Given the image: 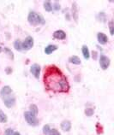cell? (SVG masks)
Masks as SVG:
<instances>
[{
	"label": "cell",
	"instance_id": "cell-15",
	"mask_svg": "<svg viewBox=\"0 0 114 135\" xmlns=\"http://www.w3.org/2000/svg\"><path fill=\"white\" fill-rule=\"evenodd\" d=\"M44 8L46 10V11H52V4L51 3V2H49V1H46L44 3Z\"/></svg>",
	"mask_w": 114,
	"mask_h": 135
},
{
	"label": "cell",
	"instance_id": "cell-21",
	"mask_svg": "<svg viewBox=\"0 0 114 135\" xmlns=\"http://www.w3.org/2000/svg\"><path fill=\"white\" fill-rule=\"evenodd\" d=\"M94 109H92V108H88L86 110H85V114L88 115V116H91L94 115Z\"/></svg>",
	"mask_w": 114,
	"mask_h": 135
},
{
	"label": "cell",
	"instance_id": "cell-12",
	"mask_svg": "<svg viewBox=\"0 0 114 135\" xmlns=\"http://www.w3.org/2000/svg\"><path fill=\"white\" fill-rule=\"evenodd\" d=\"M57 49H58V46H57V45H47L45 47V54H47V55L52 54V53L53 51H55Z\"/></svg>",
	"mask_w": 114,
	"mask_h": 135
},
{
	"label": "cell",
	"instance_id": "cell-8",
	"mask_svg": "<svg viewBox=\"0 0 114 135\" xmlns=\"http://www.w3.org/2000/svg\"><path fill=\"white\" fill-rule=\"evenodd\" d=\"M53 37L57 40H65L66 38V33H65V31L63 30H57L54 32V33H53Z\"/></svg>",
	"mask_w": 114,
	"mask_h": 135
},
{
	"label": "cell",
	"instance_id": "cell-25",
	"mask_svg": "<svg viewBox=\"0 0 114 135\" xmlns=\"http://www.w3.org/2000/svg\"><path fill=\"white\" fill-rule=\"evenodd\" d=\"M54 8L55 10H59L60 9V5L58 4V3L55 2L54 3V5H52V9Z\"/></svg>",
	"mask_w": 114,
	"mask_h": 135
},
{
	"label": "cell",
	"instance_id": "cell-9",
	"mask_svg": "<svg viewBox=\"0 0 114 135\" xmlns=\"http://www.w3.org/2000/svg\"><path fill=\"white\" fill-rule=\"evenodd\" d=\"M12 93V89L10 88L9 86H3L1 91H0V95L1 97H7V96H10V94Z\"/></svg>",
	"mask_w": 114,
	"mask_h": 135
},
{
	"label": "cell",
	"instance_id": "cell-18",
	"mask_svg": "<svg viewBox=\"0 0 114 135\" xmlns=\"http://www.w3.org/2000/svg\"><path fill=\"white\" fill-rule=\"evenodd\" d=\"M32 114H34V115H37L38 114V108L35 104H31L30 105V110H29Z\"/></svg>",
	"mask_w": 114,
	"mask_h": 135
},
{
	"label": "cell",
	"instance_id": "cell-6",
	"mask_svg": "<svg viewBox=\"0 0 114 135\" xmlns=\"http://www.w3.org/2000/svg\"><path fill=\"white\" fill-rule=\"evenodd\" d=\"M30 72L35 78H36V79H39V77H40V65L36 64V63H35V64H33L30 68Z\"/></svg>",
	"mask_w": 114,
	"mask_h": 135
},
{
	"label": "cell",
	"instance_id": "cell-10",
	"mask_svg": "<svg viewBox=\"0 0 114 135\" xmlns=\"http://www.w3.org/2000/svg\"><path fill=\"white\" fill-rule=\"evenodd\" d=\"M97 38H98L99 43L101 44V45H105V44L107 43V41H108L107 36H106V35L105 33H99L97 34Z\"/></svg>",
	"mask_w": 114,
	"mask_h": 135
},
{
	"label": "cell",
	"instance_id": "cell-23",
	"mask_svg": "<svg viewBox=\"0 0 114 135\" xmlns=\"http://www.w3.org/2000/svg\"><path fill=\"white\" fill-rule=\"evenodd\" d=\"M13 133H14V131L11 128H8L7 130H5V133H4L5 135H13Z\"/></svg>",
	"mask_w": 114,
	"mask_h": 135
},
{
	"label": "cell",
	"instance_id": "cell-13",
	"mask_svg": "<svg viewBox=\"0 0 114 135\" xmlns=\"http://www.w3.org/2000/svg\"><path fill=\"white\" fill-rule=\"evenodd\" d=\"M69 62L73 63V64H76V65L81 64V59L76 56H71V57H70Z\"/></svg>",
	"mask_w": 114,
	"mask_h": 135
},
{
	"label": "cell",
	"instance_id": "cell-14",
	"mask_svg": "<svg viewBox=\"0 0 114 135\" xmlns=\"http://www.w3.org/2000/svg\"><path fill=\"white\" fill-rule=\"evenodd\" d=\"M81 51H83V56L85 59H88L90 56V54H89V50L87 47L86 45H83V49H81Z\"/></svg>",
	"mask_w": 114,
	"mask_h": 135
},
{
	"label": "cell",
	"instance_id": "cell-20",
	"mask_svg": "<svg viewBox=\"0 0 114 135\" xmlns=\"http://www.w3.org/2000/svg\"><path fill=\"white\" fill-rule=\"evenodd\" d=\"M50 131H51V128H50V126L49 125H45L43 127V133L45 135H48Z\"/></svg>",
	"mask_w": 114,
	"mask_h": 135
},
{
	"label": "cell",
	"instance_id": "cell-4",
	"mask_svg": "<svg viewBox=\"0 0 114 135\" xmlns=\"http://www.w3.org/2000/svg\"><path fill=\"white\" fill-rule=\"evenodd\" d=\"M34 45V38L31 36H28L26 38L24 42H22V51H28V50H30Z\"/></svg>",
	"mask_w": 114,
	"mask_h": 135
},
{
	"label": "cell",
	"instance_id": "cell-22",
	"mask_svg": "<svg viewBox=\"0 0 114 135\" xmlns=\"http://www.w3.org/2000/svg\"><path fill=\"white\" fill-rule=\"evenodd\" d=\"M48 135H61L59 133V132L58 130L56 129H51V131H50V133Z\"/></svg>",
	"mask_w": 114,
	"mask_h": 135
},
{
	"label": "cell",
	"instance_id": "cell-2",
	"mask_svg": "<svg viewBox=\"0 0 114 135\" xmlns=\"http://www.w3.org/2000/svg\"><path fill=\"white\" fill-rule=\"evenodd\" d=\"M28 22L31 25H33V26H36V25H40V24H45L44 17L41 15H40V14L35 13L34 11H31L28 14Z\"/></svg>",
	"mask_w": 114,
	"mask_h": 135
},
{
	"label": "cell",
	"instance_id": "cell-16",
	"mask_svg": "<svg viewBox=\"0 0 114 135\" xmlns=\"http://www.w3.org/2000/svg\"><path fill=\"white\" fill-rule=\"evenodd\" d=\"M7 120H8V118H7L6 115L0 109V122L5 123V122H7Z\"/></svg>",
	"mask_w": 114,
	"mask_h": 135
},
{
	"label": "cell",
	"instance_id": "cell-3",
	"mask_svg": "<svg viewBox=\"0 0 114 135\" xmlns=\"http://www.w3.org/2000/svg\"><path fill=\"white\" fill-rule=\"evenodd\" d=\"M24 117H25V119H26L27 122L31 126H37L39 124V122L36 118V115H34V114H32L30 111L25 112Z\"/></svg>",
	"mask_w": 114,
	"mask_h": 135
},
{
	"label": "cell",
	"instance_id": "cell-19",
	"mask_svg": "<svg viewBox=\"0 0 114 135\" xmlns=\"http://www.w3.org/2000/svg\"><path fill=\"white\" fill-rule=\"evenodd\" d=\"M76 3H74L73 4V7H72V12L75 14V16H73L74 17V19H75V21H77V18H78V13H77V9H76Z\"/></svg>",
	"mask_w": 114,
	"mask_h": 135
},
{
	"label": "cell",
	"instance_id": "cell-24",
	"mask_svg": "<svg viewBox=\"0 0 114 135\" xmlns=\"http://www.w3.org/2000/svg\"><path fill=\"white\" fill-rule=\"evenodd\" d=\"M109 27H110V33L112 35L113 34V22L112 21L109 22Z\"/></svg>",
	"mask_w": 114,
	"mask_h": 135
},
{
	"label": "cell",
	"instance_id": "cell-26",
	"mask_svg": "<svg viewBox=\"0 0 114 135\" xmlns=\"http://www.w3.org/2000/svg\"><path fill=\"white\" fill-rule=\"evenodd\" d=\"M13 135H21V134H20L18 132H16V133H13Z\"/></svg>",
	"mask_w": 114,
	"mask_h": 135
},
{
	"label": "cell",
	"instance_id": "cell-1",
	"mask_svg": "<svg viewBox=\"0 0 114 135\" xmlns=\"http://www.w3.org/2000/svg\"><path fill=\"white\" fill-rule=\"evenodd\" d=\"M44 83L48 90L55 92H67L70 89L66 76L54 65L48 66L45 69Z\"/></svg>",
	"mask_w": 114,
	"mask_h": 135
},
{
	"label": "cell",
	"instance_id": "cell-11",
	"mask_svg": "<svg viewBox=\"0 0 114 135\" xmlns=\"http://www.w3.org/2000/svg\"><path fill=\"white\" fill-rule=\"evenodd\" d=\"M61 128L65 132H69L71 128V123L70 120H63L61 123Z\"/></svg>",
	"mask_w": 114,
	"mask_h": 135
},
{
	"label": "cell",
	"instance_id": "cell-17",
	"mask_svg": "<svg viewBox=\"0 0 114 135\" xmlns=\"http://www.w3.org/2000/svg\"><path fill=\"white\" fill-rule=\"evenodd\" d=\"M14 46H15V49L17 51H22V42L20 40H16L15 43H14Z\"/></svg>",
	"mask_w": 114,
	"mask_h": 135
},
{
	"label": "cell",
	"instance_id": "cell-7",
	"mask_svg": "<svg viewBox=\"0 0 114 135\" xmlns=\"http://www.w3.org/2000/svg\"><path fill=\"white\" fill-rule=\"evenodd\" d=\"M3 103L6 107L8 108H11L12 106H14L16 103V98L14 97H10V96H7L4 98H3Z\"/></svg>",
	"mask_w": 114,
	"mask_h": 135
},
{
	"label": "cell",
	"instance_id": "cell-5",
	"mask_svg": "<svg viewBox=\"0 0 114 135\" xmlns=\"http://www.w3.org/2000/svg\"><path fill=\"white\" fill-rule=\"evenodd\" d=\"M99 65H101L102 69H107L110 65V59L105 55H101V56H99Z\"/></svg>",
	"mask_w": 114,
	"mask_h": 135
}]
</instances>
